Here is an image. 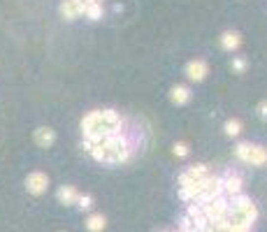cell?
I'll use <instances>...</instances> for the list:
<instances>
[{
	"label": "cell",
	"mask_w": 267,
	"mask_h": 232,
	"mask_svg": "<svg viewBox=\"0 0 267 232\" xmlns=\"http://www.w3.org/2000/svg\"><path fill=\"white\" fill-rule=\"evenodd\" d=\"M186 177L191 179V181H200L202 177H207V167L205 165H191L188 172H186Z\"/></svg>",
	"instance_id": "cell-15"
},
{
	"label": "cell",
	"mask_w": 267,
	"mask_h": 232,
	"mask_svg": "<svg viewBox=\"0 0 267 232\" xmlns=\"http://www.w3.org/2000/svg\"><path fill=\"white\" fill-rule=\"evenodd\" d=\"M251 149H253V144H249V142H242V144H237V149H235L237 158H239V160H244L246 165H249V155H251Z\"/></svg>",
	"instance_id": "cell-16"
},
{
	"label": "cell",
	"mask_w": 267,
	"mask_h": 232,
	"mask_svg": "<svg viewBox=\"0 0 267 232\" xmlns=\"http://www.w3.org/2000/svg\"><path fill=\"white\" fill-rule=\"evenodd\" d=\"M223 130H225L228 137H237V135L242 132V121H239V118H230V121H225Z\"/></svg>",
	"instance_id": "cell-14"
},
{
	"label": "cell",
	"mask_w": 267,
	"mask_h": 232,
	"mask_svg": "<svg viewBox=\"0 0 267 232\" xmlns=\"http://www.w3.org/2000/svg\"><path fill=\"white\" fill-rule=\"evenodd\" d=\"M232 70H235V72H239V75H242V72L246 70V61L242 58V56H235V58H232Z\"/></svg>",
	"instance_id": "cell-19"
},
{
	"label": "cell",
	"mask_w": 267,
	"mask_h": 232,
	"mask_svg": "<svg viewBox=\"0 0 267 232\" xmlns=\"http://www.w3.org/2000/svg\"><path fill=\"white\" fill-rule=\"evenodd\" d=\"M221 184H223V193H228L230 197L237 195V193H242V177H239L235 170H225V172H223Z\"/></svg>",
	"instance_id": "cell-2"
},
{
	"label": "cell",
	"mask_w": 267,
	"mask_h": 232,
	"mask_svg": "<svg viewBox=\"0 0 267 232\" xmlns=\"http://www.w3.org/2000/svg\"><path fill=\"white\" fill-rule=\"evenodd\" d=\"M258 114H260V118H265L267 121V100H263L258 105Z\"/></svg>",
	"instance_id": "cell-20"
},
{
	"label": "cell",
	"mask_w": 267,
	"mask_h": 232,
	"mask_svg": "<svg viewBox=\"0 0 267 232\" xmlns=\"http://www.w3.org/2000/svg\"><path fill=\"white\" fill-rule=\"evenodd\" d=\"M84 2L82 0H63L61 2V14L63 19H68V21H75L79 16H84Z\"/></svg>",
	"instance_id": "cell-3"
},
{
	"label": "cell",
	"mask_w": 267,
	"mask_h": 232,
	"mask_svg": "<svg viewBox=\"0 0 267 232\" xmlns=\"http://www.w3.org/2000/svg\"><path fill=\"white\" fill-rule=\"evenodd\" d=\"M105 14V9H102V2H95V5H89L84 9V16L86 19H91V21H100Z\"/></svg>",
	"instance_id": "cell-13"
},
{
	"label": "cell",
	"mask_w": 267,
	"mask_h": 232,
	"mask_svg": "<svg viewBox=\"0 0 267 232\" xmlns=\"http://www.w3.org/2000/svg\"><path fill=\"white\" fill-rule=\"evenodd\" d=\"M102 123V112L100 109H93V112H89V114L82 118V135H86L89 130H93L95 125Z\"/></svg>",
	"instance_id": "cell-6"
},
{
	"label": "cell",
	"mask_w": 267,
	"mask_h": 232,
	"mask_svg": "<svg viewBox=\"0 0 267 232\" xmlns=\"http://www.w3.org/2000/svg\"><path fill=\"white\" fill-rule=\"evenodd\" d=\"M46 186H49V177L44 172H31L26 177V191L31 195H42L46 191Z\"/></svg>",
	"instance_id": "cell-1"
},
{
	"label": "cell",
	"mask_w": 267,
	"mask_h": 232,
	"mask_svg": "<svg viewBox=\"0 0 267 232\" xmlns=\"http://www.w3.org/2000/svg\"><path fill=\"white\" fill-rule=\"evenodd\" d=\"M77 207L79 209H91L93 207V197L91 195H79V197H77Z\"/></svg>",
	"instance_id": "cell-18"
},
{
	"label": "cell",
	"mask_w": 267,
	"mask_h": 232,
	"mask_svg": "<svg viewBox=\"0 0 267 232\" xmlns=\"http://www.w3.org/2000/svg\"><path fill=\"white\" fill-rule=\"evenodd\" d=\"M265 162H267V154H265Z\"/></svg>",
	"instance_id": "cell-22"
},
{
	"label": "cell",
	"mask_w": 267,
	"mask_h": 232,
	"mask_svg": "<svg viewBox=\"0 0 267 232\" xmlns=\"http://www.w3.org/2000/svg\"><path fill=\"white\" fill-rule=\"evenodd\" d=\"M207 72H209V65L202 58H195V61H191L186 65V77L191 79V81H202L207 77Z\"/></svg>",
	"instance_id": "cell-4"
},
{
	"label": "cell",
	"mask_w": 267,
	"mask_h": 232,
	"mask_svg": "<svg viewBox=\"0 0 267 232\" xmlns=\"http://www.w3.org/2000/svg\"><path fill=\"white\" fill-rule=\"evenodd\" d=\"M121 123V114L114 112V109H102V125L107 128H114V125Z\"/></svg>",
	"instance_id": "cell-12"
},
{
	"label": "cell",
	"mask_w": 267,
	"mask_h": 232,
	"mask_svg": "<svg viewBox=\"0 0 267 232\" xmlns=\"http://www.w3.org/2000/svg\"><path fill=\"white\" fill-rule=\"evenodd\" d=\"M107 228V218L102 214H91L86 218V230L89 232H102Z\"/></svg>",
	"instance_id": "cell-9"
},
{
	"label": "cell",
	"mask_w": 267,
	"mask_h": 232,
	"mask_svg": "<svg viewBox=\"0 0 267 232\" xmlns=\"http://www.w3.org/2000/svg\"><path fill=\"white\" fill-rule=\"evenodd\" d=\"M170 100L175 102V105H186V102L191 100V91L186 86H175L170 91Z\"/></svg>",
	"instance_id": "cell-10"
},
{
	"label": "cell",
	"mask_w": 267,
	"mask_h": 232,
	"mask_svg": "<svg viewBox=\"0 0 267 232\" xmlns=\"http://www.w3.org/2000/svg\"><path fill=\"white\" fill-rule=\"evenodd\" d=\"M265 149L258 147V144H253L251 149V155H249V165H253V167H260V165H265Z\"/></svg>",
	"instance_id": "cell-11"
},
{
	"label": "cell",
	"mask_w": 267,
	"mask_h": 232,
	"mask_svg": "<svg viewBox=\"0 0 267 232\" xmlns=\"http://www.w3.org/2000/svg\"><path fill=\"white\" fill-rule=\"evenodd\" d=\"M172 151H175V155H179V158H186L191 149H188V144H186V142H177L175 147H172Z\"/></svg>",
	"instance_id": "cell-17"
},
{
	"label": "cell",
	"mask_w": 267,
	"mask_h": 232,
	"mask_svg": "<svg viewBox=\"0 0 267 232\" xmlns=\"http://www.w3.org/2000/svg\"><path fill=\"white\" fill-rule=\"evenodd\" d=\"M56 142V130H51V128H38L35 130V144L42 149H49Z\"/></svg>",
	"instance_id": "cell-5"
},
{
	"label": "cell",
	"mask_w": 267,
	"mask_h": 232,
	"mask_svg": "<svg viewBox=\"0 0 267 232\" xmlns=\"http://www.w3.org/2000/svg\"><path fill=\"white\" fill-rule=\"evenodd\" d=\"M239 42H242V39H239V33L237 31H225L221 35V46L225 51H235L237 46H239Z\"/></svg>",
	"instance_id": "cell-8"
},
{
	"label": "cell",
	"mask_w": 267,
	"mask_h": 232,
	"mask_svg": "<svg viewBox=\"0 0 267 232\" xmlns=\"http://www.w3.org/2000/svg\"><path fill=\"white\" fill-rule=\"evenodd\" d=\"M82 149H84L86 154H91V149H93V144H91V142H89V139H84V142H82Z\"/></svg>",
	"instance_id": "cell-21"
},
{
	"label": "cell",
	"mask_w": 267,
	"mask_h": 232,
	"mask_svg": "<svg viewBox=\"0 0 267 232\" xmlns=\"http://www.w3.org/2000/svg\"><path fill=\"white\" fill-rule=\"evenodd\" d=\"M56 197H58V202H61V204L70 207V204H77V197H79V193L75 191V186H61V188H58V193H56Z\"/></svg>",
	"instance_id": "cell-7"
}]
</instances>
